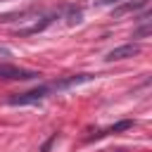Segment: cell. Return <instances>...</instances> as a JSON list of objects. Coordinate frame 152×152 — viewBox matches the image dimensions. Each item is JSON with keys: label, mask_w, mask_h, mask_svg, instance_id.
<instances>
[{"label": "cell", "mask_w": 152, "mask_h": 152, "mask_svg": "<svg viewBox=\"0 0 152 152\" xmlns=\"http://www.w3.org/2000/svg\"><path fill=\"white\" fill-rule=\"evenodd\" d=\"M52 93V86L50 83H43L33 90H26V93H17V95H10L7 97V104L12 107H24V104H38L40 100H45L48 95Z\"/></svg>", "instance_id": "cell-1"}, {"label": "cell", "mask_w": 152, "mask_h": 152, "mask_svg": "<svg viewBox=\"0 0 152 152\" xmlns=\"http://www.w3.org/2000/svg\"><path fill=\"white\" fill-rule=\"evenodd\" d=\"M40 74L38 71H31V69H21V66H14V64H0V81H31V78H38Z\"/></svg>", "instance_id": "cell-2"}, {"label": "cell", "mask_w": 152, "mask_h": 152, "mask_svg": "<svg viewBox=\"0 0 152 152\" xmlns=\"http://www.w3.org/2000/svg\"><path fill=\"white\" fill-rule=\"evenodd\" d=\"M59 14H62V12L43 14V17H40V21H38V17H36V21H33L31 26H26V28H17V33H19V36H33V33H40V31H45L55 19H59Z\"/></svg>", "instance_id": "cell-3"}, {"label": "cell", "mask_w": 152, "mask_h": 152, "mask_svg": "<svg viewBox=\"0 0 152 152\" xmlns=\"http://www.w3.org/2000/svg\"><path fill=\"white\" fill-rule=\"evenodd\" d=\"M140 52V45L138 43H126V45H119V48H114V50H109L107 52V62H119V59H128V57H135Z\"/></svg>", "instance_id": "cell-4"}, {"label": "cell", "mask_w": 152, "mask_h": 152, "mask_svg": "<svg viewBox=\"0 0 152 152\" xmlns=\"http://www.w3.org/2000/svg\"><path fill=\"white\" fill-rule=\"evenodd\" d=\"M95 76L93 74H74V76H66V78H57L52 81V90H66V88H74V86H81V83H88L93 81Z\"/></svg>", "instance_id": "cell-5"}, {"label": "cell", "mask_w": 152, "mask_h": 152, "mask_svg": "<svg viewBox=\"0 0 152 152\" xmlns=\"http://www.w3.org/2000/svg\"><path fill=\"white\" fill-rule=\"evenodd\" d=\"M131 126H133V121H131V119H124V121H119V124H114V126H109V128H104V131H97L95 135H90V140H95V138H104V135H112V133L128 131Z\"/></svg>", "instance_id": "cell-6"}, {"label": "cell", "mask_w": 152, "mask_h": 152, "mask_svg": "<svg viewBox=\"0 0 152 152\" xmlns=\"http://www.w3.org/2000/svg\"><path fill=\"white\" fill-rule=\"evenodd\" d=\"M145 5H147V0H131V2H124V5H119V7H114V10H112V17H124L126 12L142 10Z\"/></svg>", "instance_id": "cell-7"}, {"label": "cell", "mask_w": 152, "mask_h": 152, "mask_svg": "<svg viewBox=\"0 0 152 152\" xmlns=\"http://www.w3.org/2000/svg\"><path fill=\"white\" fill-rule=\"evenodd\" d=\"M55 140H57V133H52V135H50V140L40 147V152H50V147H52V142H55Z\"/></svg>", "instance_id": "cell-8"}, {"label": "cell", "mask_w": 152, "mask_h": 152, "mask_svg": "<svg viewBox=\"0 0 152 152\" xmlns=\"http://www.w3.org/2000/svg\"><path fill=\"white\" fill-rule=\"evenodd\" d=\"M114 2H121V0H97V5H114Z\"/></svg>", "instance_id": "cell-9"}]
</instances>
